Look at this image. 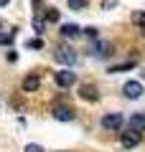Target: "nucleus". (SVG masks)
Listing matches in <instances>:
<instances>
[{"mask_svg": "<svg viewBox=\"0 0 145 152\" xmlns=\"http://www.w3.org/2000/svg\"><path fill=\"white\" fill-rule=\"evenodd\" d=\"M79 96H81V99H87V102H97V99H99V94H97V89H94V86L84 84V86L79 89Z\"/></svg>", "mask_w": 145, "mask_h": 152, "instance_id": "1a4fd4ad", "label": "nucleus"}, {"mask_svg": "<svg viewBox=\"0 0 145 152\" xmlns=\"http://www.w3.org/2000/svg\"><path fill=\"white\" fill-rule=\"evenodd\" d=\"M46 20H59V10H56V8H48V10H46Z\"/></svg>", "mask_w": 145, "mask_h": 152, "instance_id": "2eb2a0df", "label": "nucleus"}, {"mask_svg": "<svg viewBox=\"0 0 145 152\" xmlns=\"http://www.w3.org/2000/svg\"><path fill=\"white\" fill-rule=\"evenodd\" d=\"M132 20H135V26L140 28V33L145 36V13H135V15H132Z\"/></svg>", "mask_w": 145, "mask_h": 152, "instance_id": "ddd939ff", "label": "nucleus"}, {"mask_svg": "<svg viewBox=\"0 0 145 152\" xmlns=\"http://www.w3.org/2000/svg\"><path fill=\"white\" fill-rule=\"evenodd\" d=\"M26 152H43V147H41V145H28Z\"/></svg>", "mask_w": 145, "mask_h": 152, "instance_id": "aec40b11", "label": "nucleus"}, {"mask_svg": "<svg viewBox=\"0 0 145 152\" xmlns=\"http://www.w3.org/2000/svg\"><path fill=\"white\" fill-rule=\"evenodd\" d=\"M122 91H125L127 99H140V96H143V84H140V81H127L122 86Z\"/></svg>", "mask_w": 145, "mask_h": 152, "instance_id": "423d86ee", "label": "nucleus"}, {"mask_svg": "<svg viewBox=\"0 0 145 152\" xmlns=\"http://www.w3.org/2000/svg\"><path fill=\"white\" fill-rule=\"evenodd\" d=\"M13 41V33H8V36H0V43H10Z\"/></svg>", "mask_w": 145, "mask_h": 152, "instance_id": "412c9836", "label": "nucleus"}, {"mask_svg": "<svg viewBox=\"0 0 145 152\" xmlns=\"http://www.w3.org/2000/svg\"><path fill=\"white\" fill-rule=\"evenodd\" d=\"M109 51H112V46H109L107 41H97V43L92 46V53H94V56H99V58H107V56H109Z\"/></svg>", "mask_w": 145, "mask_h": 152, "instance_id": "0eeeda50", "label": "nucleus"}, {"mask_svg": "<svg viewBox=\"0 0 145 152\" xmlns=\"http://www.w3.org/2000/svg\"><path fill=\"white\" fill-rule=\"evenodd\" d=\"M41 86V81H38V76H26V79H23V91H36V89Z\"/></svg>", "mask_w": 145, "mask_h": 152, "instance_id": "9b49d317", "label": "nucleus"}, {"mask_svg": "<svg viewBox=\"0 0 145 152\" xmlns=\"http://www.w3.org/2000/svg\"><path fill=\"white\" fill-rule=\"evenodd\" d=\"M140 140H143V134L140 132H122V137H120V142H122V147L125 150H132V147H138L140 145Z\"/></svg>", "mask_w": 145, "mask_h": 152, "instance_id": "7ed1b4c3", "label": "nucleus"}, {"mask_svg": "<svg viewBox=\"0 0 145 152\" xmlns=\"http://www.w3.org/2000/svg\"><path fill=\"white\" fill-rule=\"evenodd\" d=\"M51 114H54V119H59V122H71L74 119V109L64 107V104H56V107L51 109Z\"/></svg>", "mask_w": 145, "mask_h": 152, "instance_id": "20e7f679", "label": "nucleus"}, {"mask_svg": "<svg viewBox=\"0 0 145 152\" xmlns=\"http://www.w3.org/2000/svg\"><path fill=\"white\" fill-rule=\"evenodd\" d=\"M130 69H135V64H132V61H127V64H117V66H112V69H109V74H122V71H130Z\"/></svg>", "mask_w": 145, "mask_h": 152, "instance_id": "f8f14e48", "label": "nucleus"}, {"mask_svg": "<svg viewBox=\"0 0 145 152\" xmlns=\"http://www.w3.org/2000/svg\"><path fill=\"white\" fill-rule=\"evenodd\" d=\"M33 28H36V33H43V18L41 15L33 18Z\"/></svg>", "mask_w": 145, "mask_h": 152, "instance_id": "dca6fc26", "label": "nucleus"}, {"mask_svg": "<svg viewBox=\"0 0 145 152\" xmlns=\"http://www.w3.org/2000/svg\"><path fill=\"white\" fill-rule=\"evenodd\" d=\"M117 5V0H102V10H112Z\"/></svg>", "mask_w": 145, "mask_h": 152, "instance_id": "6ab92c4d", "label": "nucleus"}, {"mask_svg": "<svg viewBox=\"0 0 145 152\" xmlns=\"http://www.w3.org/2000/svg\"><path fill=\"white\" fill-rule=\"evenodd\" d=\"M122 114H117V112H115V114H104V117H102V127H104V129H109V132H120V127H122Z\"/></svg>", "mask_w": 145, "mask_h": 152, "instance_id": "f03ea898", "label": "nucleus"}, {"mask_svg": "<svg viewBox=\"0 0 145 152\" xmlns=\"http://www.w3.org/2000/svg\"><path fill=\"white\" fill-rule=\"evenodd\" d=\"M69 3L71 10H81V8H87V0H66Z\"/></svg>", "mask_w": 145, "mask_h": 152, "instance_id": "4468645a", "label": "nucleus"}, {"mask_svg": "<svg viewBox=\"0 0 145 152\" xmlns=\"http://www.w3.org/2000/svg\"><path fill=\"white\" fill-rule=\"evenodd\" d=\"M84 36H89V38H94V41H97V36H99V31H97L94 26H89V28H84Z\"/></svg>", "mask_w": 145, "mask_h": 152, "instance_id": "f3484780", "label": "nucleus"}, {"mask_svg": "<svg viewBox=\"0 0 145 152\" xmlns=\"http://www.w3.org/2000/svg\"><path fill=\"white\" fill-rule=\"evenodd\" d=\"M54 58L59 61V64H64V66H74L76 51L69 48V46H56V48H54Z\"/></svg>", "mask_w": 145, "mask_h": 152, "instance_id": "f257e3e1", "label": "nucleus"}, {"mask_svg": "<svg viewBox=\"0 0 145 152\" xmlns=\"http://www.w3.org/2000/svg\"><path fill=\"white\" fill-rule=\"evenodd\" d=\"M61 33H64L66 38H76V36H81V28L79 26H74V23H64V26H61Z\"/></svg>", "mask_w": 145, "mask_h": 152, "instance_id": "9d476101", "label": "nucleus"}, {"mask_svg": "<svg viewBox=\"0 0 145 152\" xmlns=\"http://www.w3.org/2000/svg\"><path fill=\"white\" fill-rule=\"evenodd\" d=\"M28 48H43V41L41 38H31L28 41Z\"/></svg>", "mask_w": 145, "mask_h": 152, "instance_id": "a211bd4d", "label": "nucleus"}, {"mask_svg": "<svg viewBox=\"0 0 145 152\" xmlns=\"http://www.w3.org/2000/svg\"><path fill=\"white\" fill-rule=\"evenodd\" d=\"M74 81H76V74H74V71H56V84H59L61 89L74 86Z\"/></svg>", "mask_w": 145, "mask_h": 152, "instance_id": "39448f33", "label": "nucleus"}, {"mask_svg": "<svg viewBox=\"0 0 145 152\" xmlns=\"http://www.w3.org/2000/svg\"><path fill=\"white\" fill-rule=\"evenodd\" d=\"M130 129L143 134L145 132V114H132V117H130Z\"/></svg>", "mask_w": 145, "mask_h": 152, "instance_id": "6e6552de", "label": "nucleus"}]
</instances>
